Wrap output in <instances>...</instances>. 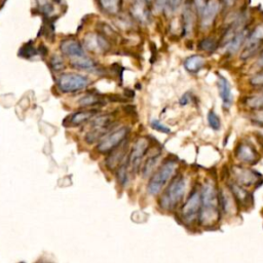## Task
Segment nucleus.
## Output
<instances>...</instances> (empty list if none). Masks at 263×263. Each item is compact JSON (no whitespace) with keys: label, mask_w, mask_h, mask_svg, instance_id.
Wrapping results in <instances>:
<instances>
[{"label":"nucleus","mask_w":263,"mask_h":263,"mask_svg":"<svg viewBox=\"0 0 263 263\" xmlns=\"http://www.w3.org/2000/svg\"><path fill=\"white\" fill-rule=\"evenodd\" d=\"M200 206H201V197H200V191L194 190L191 195L186 200L185 204L181 210L182 218L185 222L191 223L195 220V218L199 215L200 212Z\"/></svg>","instance_id":"1a4fd4ad"},{"label":"nucleus","mask_w":263,"mask_h":263,"mask_svg":"<svg viewBox=\"0 0 263 263\" xmlns=\"http://www.w3.org/2000/svg\"><path fill=\"white\" fill-rule=\"evenodd\" d=\"M112 115H102L100 118L94 120L92 124V130L85 136V141L87 143H95L100 139H103L112 130Z\"/></svg>","instance_id":"423d86ee"},{"label":"nucleus","mask_w":263,"mask_h":263,"mask_svg":"<svg viewBox=\"0 0 263 263\" xmlns=\"http://www.w3.org/2000/svg\"><path fill=\"white\" fill-rule=\"evenodd\" d=\"M102 12L109 16L119 15L122 11L123 0H97Z\"/></svg>","instance_id":"a211bd4d"},{"label":"nucleus","mask_w":263,"mask_h":263,"mask_svg":"<svg viewBox=\"0 0 263 263\" xmlns=\"http://www.w3.org/2000/svg\"><path fill=\"white\" fill-rule=\"evenodd\" d=\"M257 65H258V67L263 69V50L259 55V58H258V60H257Z\"/></svg>","instance_id":"ea45409f"},{"label":"nucleus","mask_w":263,"mask_h":263,"mask_svg":"<svg viewBox=\"0 0 263 263\" xmlns=\"http://www.w3.org/2000/svg\"><path fill=\"white\" fill-rule=\"evenodd\" d=\"M218 43L213 37H206L199 41L198 48L202 51H214L217 47Z\"/></svg>","instance_id":"bb28decb"},{"label":"nucleus","mask_w":263,"mask_h":263,"mask_svg":"<svg viewBox=\"0 0 263 263\" xmlns=\"http://www.w3.org/2000/svg\"><path fill=\"white\" fill-rule=\"evenodd\" d=\"M35 55H36V50H35V48L32 45V41L26 43L19 50V56L23 57V58H26V59H28V58H31V57H33Z\"/></svg>","instance_id":"c85d7f7f"},{"label":"nucleus","mask_w":263,"mask_h":263,"mask_svg":"<svg viewBox=\"0 0 263 263\" xmlns=\"http://www.w3.org/2000/svg\"><path fill=\"white\" fill-rule=\"evenodd\" d=\"M79 104L83 107H89L95 105H104L105 101L98 95H87L79 101Z\"/></svg>","instance_id":"a878e982"},{"label":"nucleus","mask_w":263,"mask_h":263,"mask_svg":"<svg viewBox=\"0 0 263 263\" xmlns=\"http://www.w3.org/2000/svg\"><path fill=\"white\" fill-rule=\"evenodd\" d=\"M126 152H127V145H126V143H123L120 147H118L110 152L109 156L106 160V166L110 170H114L116 168H119L121 165L124 164L123 162L126 157Z\"/></svg>","instance_id":"f3484780"},{"label":"nucleus","mask_w":263,"mask_h":263,"mask_svg":"<svg viewBox=\"0 0 263 263\" xmlns=\"http://www.w3.org/2000/svg\"><path fill=\"white\" fill-rule=\"evenodd\" d=\"M130 132L131 130L129 127H122L109 132L99 143L97 147L98 151L101 153H110L126 142Z\"/></svg>","instance_id":"20e7f679"},{"label":"nucleus","mask_w":263,"mask_h":263,"mask_svg":"<svg viewBox=\"0 0 263 263\" xmlns=\"http://www.w3.org/2000/svg\"><path fill=\"white\" fill-rule=\"evenodd\" d=\"M220 9H221V3L219 0H208L206 7H204V9L199 15L201 28L208 29L214 24L220 12Z\"/></svg>","instance_id":"9b49d317"},{"label":"nucleus","mask_w":263,"mask_h":263,"mask_svg":"<svg viewBox=\"0 0 263 263\" xmlns=\"http://www.w3.org/2000/svg\"><path fill=\"white\" fill-rule=\"evenodd\" d=\"M160 156L161 154L160 153H155V154H152L151 156H149L147 160L145 161L144 165H143V168H142V173H143V177H148L149 175L152 174L154 168L156 167L159 161H160Z\"/></svg>","instance_id":"5701e85b"},{"label":"nucleus","mask_w":263,"mask_h":263,"mask_svg":"<svg viewBox=\"0 0 263 263\" xmlns=\"http://www.w3.org/2000/svg\"><path fill=\"white\" fill-rule=\"evenodd\" d=\"M236 156L239 161L246 164H255L258 161V153L252 145L241 143L236 149Z\"/></svg>","instance_id":"4468645a"},{"label":"nucleus","mask_w":263,"mask_h":263,"mask_svg":"<svg viewBox=\"0 0 263 263\" xmlns=\"http://www.w3.org/2000/svg\"><path fill=\"white\" fill-rule=\"evenodd\" d=\"M153 0H133L131 14L140 23H148L151 17Z\"/></svg>","instance_id":"9d476101"},{"label":"nucleus","mask_w":263,"mask_h":263,"mask_svg":"<svg viewBox=\"0 0 263 263\" xmlns=\"http://www.w3.org/2000/svg\"><path fill=\"white\" fill-rule=\"evenodd\" d=\"M153 7L157 13H162L167 7V0H153Z\"/></svg>","instance_id":"e433bc0d"},{"label":"nucleus","mask_w":263,"mask_h":263,"mask_svg":"<svg viewBox=\"0 0 263 263\" xmlns=\"http://www.w3.org/2000/svg\"><path fill=\"white\" fill-rule=\"evenodd\" d=\"M61 50L65 55L69 57H73L75 59H77V58L85 57L82 45L79 43V41L73 38H67L63 40L61 43Z\"/></svg>","instance_id":"dca6fc26"},{"label":"nucleus","mask_w":263,"mask_h":263,"mask_svg":"<svg viewBox=\"0 0 263 263\" xmlns=\"http://www.w3.org/2000/svg\"><path fill=\"white\" fill-rule=\"evenodd\" d=\"M149 145L150 143L148 139L144 137H141L135 141L127 162L133 173H137L140 170L143 157L149 149Z\"/></svg>","instance_id":"0eeeda50"},{"label":"nucleus","mask_w":263,"mask_h":263,"mask_svg":"<svg viewBox=\"0 0 263 263\" xmlns=\"http://www.w3.org/2000/svg\"><path fill=\"white\" fill-rule=\"evenodd\" d=\"M55 2H56V3H60V2H61V0H55Z\"/></svg>","instance_id":"79ce46f5"},{"label":"nucleus","mask_w":263,"mask_h":263,"mask_svg":"<svg viewBox=\"0 0 263 263\" xmlns=\"http://www.w3.org/2000/svg\"><path fill=\"white\" fill-rule=\"evenodd\" d=\"M245 105L251 110L262 111L263 110V95H256L247 97L244 101Z\"/></svg>","instance_id":"393cba45"},{"label":"nucleus","mask_w":263,"mask_h":263,"mask_svg":"<svg viewBox=\"0 0 263 263\" xmlns=\"http://www.w3.org/2000/svg\"><path fill=\"white\" fill-rule=\"evenodd\" d=\"M208 3V0H193V7L195 9V12L200 15V13L202 12V10L204 9Z\"/></svg>","instance_id":"c9c22d12"},{"label":"nucleus","mask_w":263,"mask_h":263,"mask_svg":"<svg viewBox=\"0 0 263 263\" xmlns=\"http://www.w3.org/2000/svg\"><path fill=\"white\" fill-rule=\"evenodd\" d=\"M207 120H208V124L210 126V128L214 131H219L221 128V121L219 116L215 113V111L211 110L209 111L208 115H207Z\"/></svg>","instance_id":"cd10ccee"},{"label":"nucleus","mask_w":263,"mask_h":263,"mask_svg":"<svg viewBox=\"0 0 263 263\" xmlns=\"http://www.w3.org/2000/svg\"><path fill=\"white\" fill-rule=\"evenodd\" d=\"M182 20H183V32L185 35H188L192 32V29L194 26V11L193 8L189 5H187L184 8L183 15H182Z\"/></svg>","instance_id":"aec40b11"},{"label":"nucleus","mask_w":263,"mask_h":263,"mask_svg":"<svg viewBox=\"0 0 263 263\" xmlns=\"http://www.w3.org/2000/svg\"><path fill=\"white\" fill-rule=\"evenodd\" d=\"M184 0H167V7L166 9H168L172 14L174 12H176L180 6L183 4Z\"/></svg>","instance_id":"f704fd0d"},{"label":"nucleus","mask_w":263,"mask_h":263,"mask_svg":"<svg viewBox=\"0 0 263 263\" xmlns=\"http://www.w3.org/2000/svg\"><path fill=\"white\" fill-rule=\"evenodd\" d=\"M177 169V162L174 160L166 161L161 168L152 175L147 186L149 194L156 195L162 191L164 186L172 179Z\"/></svg>","instance_id":"7ed1b4c3"},{"label":"nucleus","mask_w":263,"mask_h":263,"mask_svg":"<svg viewBox=\"0 0 263 263\" xmlns=\"http://www.w3.org/2000/svg\"><path fill=\"white\" fill-rule=\"evenodd\" d=\"M186 189V180L183 176H176L170 182L160 199V206L170 211L176 208L182 200Z\"/></svg>","instance_id":"f03ea898"},{"label":"nucleus","mask_w":263,"mask_h":263,"mask_svg":"<svg viewBox=\"0 0 263 263\" xmlns=\"http://www.w3.org/2000/svg\"><path fill=\"white\" fill-rule=\"evenodd\" d=\"M89 83V78L83 75L77 73H66L59 77L58 87L63 93H75L85 89Z\"/></svg>","instance_id":"39448f33"},{"label":"nucleus","mask_w":263,"mask_h":263,"mask_svg":"<svg viewBox=\"0 0 263 263\" xmlns=\"http://www.w3.org/2000/svg\"><path fill=\"white\" fill-rule=\"evenodd\" d=\"M204 65H206V60H204L203 57L198 55L190 56L184 61L185 69L191 73L198 72L201 68L204 67Z\"/></svg>","instance_id":"6ab92c4d"},{"label":"nucleus","mask_w":263,"mask_h":263,"mask_svg":"<svg viewBox=\"0 0 263 263\" xmlns=\"http://www.w3.org/2000/svg\"><path fill=\"white\" fill-rule=\"evenodd\" d=\"M84 45L87 49L95 52H106L110 49L109 40L101 33L87 34L84 38Z\"/></svg>","instance_id":"f8f14e48"},{"label":"nucleus","mask_w":263,"mask_h":263,"mask_svg":"<svg viewBox=\"0 0 263 263\" xmlns=\"http://www.w3.org/2000/svg\"><path fill=\"white\" fill-rule=\"evenodd\" d=\"M191 100V97L189 96V94H184L183 97L180 99V104L181 105H187Z\"/></svg>","instance_id":"58836bf2"},{"label":"nucleus","mask_w":263,"mask_h":263,"mask_svg":"<svg viewBox=\"0 0 263 263\" xmlns=\"http://www.w3.org/2000/svg\"><path fill=\"white\" fill-rule=\"evenodd\" d=\"M201 206L199 212V221L203 226L215 225L220 217V202L219 195L215 186L208 182L202 186L200 191Z\"/></svg>","instance_id":"f257e3e1"},{"label":"nucleus","mask_w":263,"mask_h":263,"mask_svg":"<svg viewBox=\"0 0 263 263\" xmlns=\"http://www.w3.org/2000/svg\"><path fill=\"white\" fill-rule=\"evenodd\" d=\"M118 177L122 184H126L128 182V163H124L118 168Z\"/></svg>","instance_id":"2f4dec72"},{"label":"nucleus","mask_w":263,"mask_h":263,"mask_svg":"<svg viewBox=\"0 0 263 263\" xmlns=\"http://www.w3.org/2000/svg\"><path fill=\"white\" fill-rule=\"evenodd\" d=\"M218 89H219L220 98L223 103V107L225 109H229L233 103V95H232L229 81L227 80V78H225L222 75H219L218 78Z\"/></svg>","instance_id":"2eb2a0df"},{"label":"nucleus","mask_w":263,"mask_h":263,"mask_svg":"<svg viewBox=\"0 0 263 263\" xmlns=\"http://www.w3.org/2000/svg\"><path fill=\"white\" fill-rule=\"evenodd\" d=\"M233 176L237 180V184L241 186H252L259 181V174L256 172L242 167H236L233 169Z\"/></svg>","instance_id":"ddd939ff"},{"label":"nucleus","mask_w":263,"mask_h":263,"mask_svg":"<svg viewBox=\"0 0 263 263\" xmlns=\"http://www.w3.org/2000/svg\"><path fill=\"white\" fill-rule=\"evenodd\" d=\"M39 52H40V55L45 56V55H47V48L43 44H41L39 47Z\"/></svg>","instance_id":"a19ab883"},{"label":"nucleus","mask_w":263,"mask_h":263,"mask_svg":"<svg viewBox=\"0 0 263 263\" xmlns=\"http://www.w3.org/2000/svg\"><path fill=\"white\" fill-rule=\"evenodd\" d=\"M250 83L255 87H263V71H260L250 78Z\"/></svg>","instance_id":"72a5a7b5"},{"label":"nucleus","mask_w":263,"mask_h":263,"mask_svg":"<svg viewBox=\"0 0 263 263\" xmlns=\"http://www.w3.org/2000/svg\"><path fill=\"white\" fill-rule=\"evenodd\" d=\"M150 126L153 130L157 131V132H161V133H164V134H170L171 133V129L167 126H165L164 124H162L159 120H152L150 122Z\"/></svg>","instance_id":"473e14b6"},{"label":"nucleus","mask_w":263,"mask_h":263,"mask_svg":"<svg viewBox=\"0 0 263 263\" xmlns=\"http://www.w3.org/2000/svg\"><path fill=\"white\" fill-rule=\"evenodd\" d=\"M71 65L77 69L90 70V71L94 70L96 68V63L92 59H90V58H87L86 56L82 57V58H77V59L73 60L71 62Z\"/></svg>","instance_id":"b1692460"},{"label":"nucleus","mask_w":263,"mask_h":263,"mask_svg":"<svg viewBox=\"0 0 263 263\" xmlns=\"http://www.w3.org/2000/svg\"><path fill=\"white\" fill-rule=\"evenodd\" d=\"M50 67L55 71H62L65 68L63 58L60 56H54L50 59Z\"/></svg>","instance_id":"7c9ffc66"},{"label":"nucleus","mask_w":263,"mask_h":263,"mask_svg":"<svg viewBox=\"0 0 263 263\" xmlns=\"http://www.w3.org/2000/svg\"><path fill=\"white\" fill-rule=\"evenodd\" d=\"M263 42V23L258 24L254 27L253 30L248 34L245 41V46L243 48L241 58L244 60H248L256 55Z\"/></svg>","instance_id":"6e6552de"},{"label":"nucleus","mask_w":263,"mask_h":263,"mask_svg":"<svg viewBox=\"0 0 263 263\" xmlns=\"http://www.w3.org/2000/svg\"><path fill=\"white\" fill-rule=\"evenodd\" d=\"M98 113L97 110H84V111H78L71 115L70 118V125L72 126H79L89 120L93 119L94 116Z\"/></svg>","instance_id":"412c9836"},{"label":"nucleus","mask_w":263,"mask_h":263,"mask_svg":"<svg viewBox=\"0 0 263 263\" xmlns=\"http://www.w3.org/2000/svg\"><path fill=\"white\" fill-rule=\"evenodd\" d=\"M230 190L232 192V196L236 197V199L241 203L246 204L250 200L249 192L246 189H244L241 185L237 183H232L230 184Z\"/></svg>","instance_id":"4be33fe9"},{"label":"nucleus","mask_w":263,"mask_h":263,"mask_svg":"<svg viewBox=\"0 0 263 263\" xmlns=\"http://www.w3.org/2000/svg\"><path fill=\"white\" fill-rule=\"evenodd\" d=\"M222 3H223V5L226 7V8H232V7H235L236 6V4L238 3V0H222Z\"/></svg>","instance_id":"4c0bfd02"},{"label":"nucleus","mask_w":263,"mask_h":263,"mask_svg":"<svg viewBox=\"0 0 263 263\" xmlns=\"http://www.w3.org/2000/svg\"><path fill=\"white\" fill-rule=\"evenodd\" d=\"M37 6L39 8V11L41 12L42 15L48 16L50 13L54 11L52 5L48 2V0H36Z\"/></svg>","instance_id":"c756f323"}]
</instances>
